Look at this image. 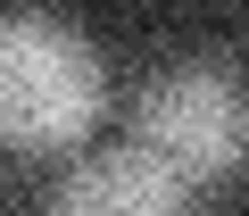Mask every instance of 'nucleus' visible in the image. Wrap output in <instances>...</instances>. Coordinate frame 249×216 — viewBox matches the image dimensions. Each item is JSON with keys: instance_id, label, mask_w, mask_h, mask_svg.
<instances>
[{"instance_id": "f257e3e1", "label": "nucleus", "mask_w": 249, "mask_h": 216, "mask_svg": "<svg viewBox=\"0 0 249 216\" xmlns=\"http://www.w3.org/2000/svg\"><path fill=\"white\" fill-rule=\"evenodd\" d=\"M108 67L83 25L50 9L0 17V150H67L100 125Z\"/></svg>"}, {"instance_id": "f03ea898", "label": "nucleus", "mask_w": 249, "mask_h": 216, "mask_svg": "<svg viewBox=\"0 0 249 216\" xmlns=\"http://www.w3.org/2000/svg\"><path fill=\"white\" fill-rule=\"evenodd\" d=\"M133 142L175 166L191 191L224 183L241 158H249V91L232 67L216 58H183V67H158L133 100Z\"/></svg>"}, {"instance_id": "7ed1b4c3", "label": "nucleus", "mask_w": 249, "mask_h": 216, "mask_svg": "<svg viewBox=\"0 0 249 216\" xmlns=\"http://www.w3.org/2000/svg\"><path fill=\"white\" fill-rule=\"evenodd\" d=\"M42 216H191V183L158 166L142 142H116V150L75 158Z\"/></svg>"}]
</instances>
